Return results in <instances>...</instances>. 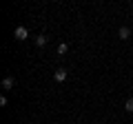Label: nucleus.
Returning a JSON list of instances; mask_svg holds the SVG:
<instances>
[{
    "instance_id": "obj_3",
    "label": "nucleus",
    "mask_w": 133,
    "mask_h": 124,
    "mask_svg": "<svg viewBox=\"0 0 133 124\" xmlns=\"http://www.w3.org/2000/svg\"><path fill=\"white\" fill-rule=\"evenodd\" d=\"M47 40H49L47 33H38V36H36V47H44V44H47Z\"/></svg>"
},
{
    "instance_id": "obj_6",
    "label": "nucleus",
    "mask_w": 133,
    "mask_h": 124,
    "mask_svg": "<svg viewBox=\"0 0 133 124\" xmlns=\"http://www.w3.org/2000/svg\"><path fill=\"white\" fill-rule=\"evenodd\" d=\"M124 109H127L129 113H133V98H129V100L124 102Z\"/></svg>"
},
{
    "instance_id": "obj_7",
    "label": "nucleus",
    "mask_w": 133,
    "mask_h": 124,
    "mask_svg": "<svg viewBox=\"0 0 133 124\" xmlns=\"http://www.w3.org/2000/svg\"><path fill=\"white\" fill-rule=\"evenodd\" d=\"M66 51H69V47H66V42H62L60 47H58V53H60V56H64Z\"/></svg>"
},
{
    "instance_id": "obj_5",
    "label": "nucleus",
    "mask_w": 133,
    "mask_h": 124,
    "mask_svg": "<svg viewBox=\"0 0 133 124\" xmlns=\"http://www.w3.org/2000/svg\"><path fill=\"white\" fill-rule=\"evenodd\" d=\"M118 36H120V40H127V38H131V29H129V27H120Z\"/></svg>"
},
{
    "instance_id": "obj_1",
    "label": "nucleus",
    "mask_w": 133,
    "mask_h": 124,
    "mask_svg": "<svg viewBox=\"0 0 133 124\" xmlns=\"http://www.w3.org/2000/svg\"><path fill=\"white\" fill-rule=\"evenodd\" d=\"M14 38H16V40H27V38H29L27 27H18V29L14 31Z\"/></svg>"
},
{
    "instance_id": "obj_2",
    "label": "nucleus",
    "mask_w": 133,
    "mask_h": 124,
    "mask_svg": "<svg viewBox=\"0 0 133 124\" xmlns=\"http://www.w3.org/2000/svg\"><path fill=\"white\" fill-rule=\"evenodd\" d=\"M53 78H56V82H64L66 80V69H56V73H53Z\"/></svg>"
},
{
    "instance_id": "obj_4",
    "label": "nucleus",
    "mask_w": 133,
    "mask_h": 124,
    "mask_svg": "<svg viewBox=\"0 0 133 124\" xmlns=\"http://www.w3.org/2000/svg\"><path fill=\"white\" fill-rule=\"evenodd\" d=\"M14 84H16V80H14V78H11V75H7L5 80H2V89H5V91L14 89Z\"/></svg>"
}]
</instances>
